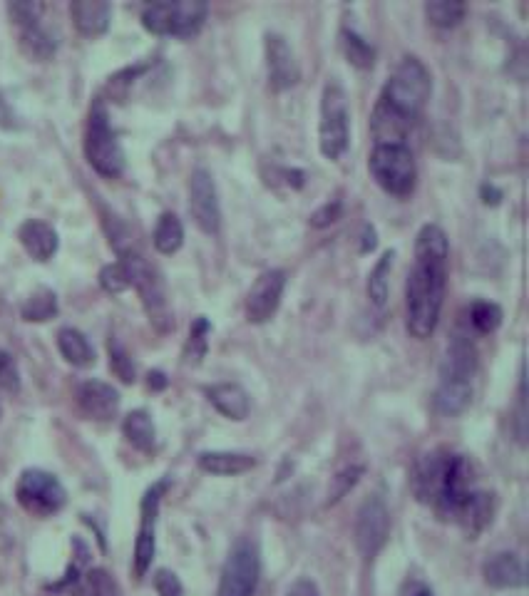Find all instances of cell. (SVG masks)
Here are the masks:
<instances>
[{"label": "cell", "instance_id": "6da1fadb", "mask_svg": "<svg viewBox=\"0 0 529 596\" xmlns=\"http://www.w3.org/2000/svg\"><path fill=\"white\" fill-rule=\"evenodd\" d=\"M450 244L438 224H425L415 236V264L405 284V323L410 336L430 338L440 323L448 286Z\"/></svg>", "mask_w": 529, "mask_h": 596}, {"label": "cell", "instance_id": "7a4b0ae2", "mask_svg": "<svg viewBox=\"0 0 529 596\" xmlns=\"http://www.w3.org/2000/svg\"><path fill=\"white\" fill-rule=\"evenodd\" d=\"M433 92L428 68L418 58H403L388 77L371 115L376 145H405L410 127L425 110Z\"/></svg>", "mask_w": 529, "mask_h": 596}, {"label": "cell", "instance_id": "3957f363", "mask_svg": "<svg viewBox=\"0 0 529 596\" xmlns=\"http://www.w3.org/2000/svg\"><path fill=\"white\" fill-rule=\"evenodd\" d=\"M413 490L420 502L435 507L440 517L455 520L462 507L475 495L472 487V467L462 455L453 452H430L415 470Z\"/></svg>", "mask_w": 529, "mask_h": 596}, {"label": "cell", "instance_id": "277c9868", "mask_svg": "<svg viewBox=\"0 0 529 596\" xmlns=\"http://www.w3.org/2000/svg\"><path fill=\"white\" fill-rule=\"evenodd\" d=\"M85 157L90 167L102 177H120L125 169V152H122L117 135L112 132L110 115H107L105 102L97 100L87 117L85 130Z\"/></svg>", "mask_w": 529, "mask_h": 596}, {"label": "cell", "instance_id": "5b68a950", "mask_svg": "<svg viewBox=\"0 0 529 596\" xmlns=\"http://www.w3.org/2000/svg\"><path fill=\"white\" fill-rule=\"evenodd\" d=\"M209 5L199 0H162L150 3L142 10V25L152 35H172V38H192L202 30Z\"/></svg>", "mask_w": 529, "mask_h": 596}, {"label": "cell", "instance_id": "8992f818", "mask_svg": "<svg viewBox=\"0 0 529 596\" xmlns=\"http://www.w3.org/2000/svg\"><path fill=\"white\" fill-rule=\"evenodd\" d=\"M368 169L378 187L393 197H408L418 182V164L408 145H376L368 157Z\"/></svg>", "mask_w": 529, "mask_h": 596}, {"label": "cell", "instance_id": "52a82bcc", "mask_svg": "<svg viewBox=\"0 0 529 596\" xmlns=\"http://www.w3.org/2000/svg\"><path fill=\"white\" fill-rule=\"evenodd\" d=\"M348 100L346 90L341 87V82L328 80L323 87L321 95V122H318V147L321 154L331 162H336L343 152L348 149Z\"/></svg>", "mask_w": 529, "mask_h": 596}, {"label": "cell", "instance_id": "ba28073f", "mask_svg": "<svg viewBox=\"0 0 529 596\" xmlns=\"http://www.w3.org/2000/svg\"><path fill=\"white\" fill-rule=\"evenodd\" d=\"M122 266L130 274V284L140 291L142 303H145L147 313H150V321L162 331H167L172 326V316H169V303H167V291H164L162 279L154 271V266L135 246H127V249L120 251Z\"/></svg>", "mask_w": 529, "mask_h": 596}, {"label": "cell", "instance_id": "9c48e42d", "mask_svg": "<svg viewBox=\"0 0 529 596\" xmlns=\"http://www.w3.org/2000/svg\"><path fill=\"white\" fill-rule=\"evenodd\" d=\"M20 507L33 517H53L68 502V492L55 475L45 470H25L15 487Z\"/></svg>", "mask_w": 529, "mask_h": 596}, {"label": "cell", "instance_id": "30bf717a", "mask_svg": "<svg viewBox=\"0 0 529 596\" xmlns=\"http://www.w3.org/2000/svg\"><path fill=\"white\" fill-rule=\"evenodd\" d=\"M259 552L251 542L241 539L229 552L227 564L222 569L217 596H254L259 584Z\"/></svg>", "mask_w": 529, "mask_h": 596}, {"label": "cell", "instance_id": "8fae6325", "mask_svg": "<svg viewBox=\"0 0 529 596\" xmlns=\"http://www.w3.org/2000/svg\"><path fill=\"white\" fill-rule=\"evenodd\" d=\"M189 214L194 224L209 236H217L222 229V207H219L217 184L207 169H194L189 179Z\"/></svg>", "mask_w": 529, "mask_h": 596}, {"label": "cell", "instance_id": "7c38bea8", "mask_svg": "<svg viewBox=\"0 0 529 596\" xmlns=\"http://www.w3.org/2000/svg\"><path fill=\"white\" fill-rule=\"evenodd\" d=\"M390 537V512L380 497L363 502L356 520V547L366 562L376 559Z\"/></svg>", "mask_w": 529, "mask_h": 596}, {"label": "cell", "instance_id": "4fadbf2b", "mask_svg": "<svg viewBox=\"0 0 529 596\" xmlns=\"http://www.w3.org/2000/svg\"><path fill=\"white\" fill-rule=\"evenodd\" d=\"M266 53V75H269V87L276 92L291 90L301 80V65L296 60V53L286 43L284 35L269 33L264 43Z\"/></svg>", "mask_w": 529, "mask_h": 596}, {"label": "cell", "instance_id": "5bb4252c", "mask_svg": "<svg viewBox=\"0 0 529 596\" xmlns=\"http://www.w3.org/2000/svg\"><path fill=\"white\" fill-rule=\"evenodd\" d=\"M286 291V274L281 269L264 271L246 296V318L251 323H266L276 316Z\"/></svg>", "mask_w": 529, "mask_h": 596}, {"label": "cell", "instance_id": "9a60e30c", "mask_svg": "<svg viewBox=\"0 0 529 596\" xmlns=\"http://www.w3.org/2000/svg\"><path fill=\"white\" fill-rule=\"evenodd\" d=\"M164 482L154 485L152 490H147L145 500H142V524L140 532H137V542H135V572L137 577H145L152 567L154 559V527H157V512H159V502H162V492H164Z\"/></svg>", "mask_w": 529, "mask_h": 596}, {"label": "cell", "instance_id": "2e32d148", "mask_svg": "<svg viewBox=\"0 0 529 596\" xmlns=\"http://www.w3.org/2000/svg\"><path fill=\"white\" fill-rule=\"evenodd\" d=\"M77 405L87 418L107 423L120 410V393L102 380H85L77 388Z\"/></svg>", "mask_w": 529, "mask_h": 596}, {"label": "cell", "instance_id": "e0dca14e", "mask_svg": "<svg viewBox=\"0 0 529 596\" xmlns=\"http://www.w3.org/2000/svg\"><path fill=\"white\" fill-rule=\"evenodd\" d=\"M482 577L495 589H520L527 582V569L515 552H497L482 564Z\"/></svg>", "mask_w": 529, "mask_h": 596}, {"label": "cell", "instance_id": "ac0fdd59", "mask_svg": "<svg viewBox=\"0 0 529 596\" xmlns=\"http://www.w3.org/2000/svg\"><path fill=\"white\" fill-rule=\"evenodd\" d=\"M70 15H73L77 33L85 35V38H100L110 28L112 8L105 0H75L70 5Z\"/></svg>", "mask_w": 529, "mask_h": 596}, {"label": "cell", "instance_id": "d6986e66", "mask_svg": "<svg viewBox=\"0 0 529 596\" xmlns=\"http://www.w3.org/2000/svg\"><path fill=\"white\" fill-rule=\"evenodd\" d=\"M18 239L23 249L33 256L35 261H50L58 251V231L40 219H28L18 229Z\"/></svg>", "mask_w": 529, "mask_h": 596}, {"label": "cell", "instance_id": "ffe728a7", "mask_svg": "<svg viewBox=\"0 0 529 596\" xmlns=\"http://www.w3.org/2000/svg\"><path fill=\"white\" fill-rule=\"evenodd\" d=\"M477 373V348L465 336H457L448 348V356L443 361L440 378L445 380H465L472 383Z\"/></svg>", "mask_w": 529, "mask_h": 596}, {"label": "cell", "instance_id": "44dd1931", "mask_svg": "<svg viewBox=\"0 0 529 596\" xmlns=\"http://www.w3.org/2000/svg\"><path fill=\"white\" fill-rule=\"evenodd\" d=\"M207 398L224 418L246 420L249 418V393L239 383H217L207 388Z\"/></svg>", "mask_w": 529, "mask_h": 596}, {"label": "cell", "instance_id": "7402d4cb", "mask_svg": "<svg viewBox=\"0 0 529 596\" xmlns=\"http://www.w3.org/2000/svg\"><path fill=\"white\" fill-rule=\"evenodd\" d=\"M472 403V383L465 380H445L440 378L438 388H435L433 405L440 415L445 418H455L462 415Z\"/></svg>", "mask_w": 529, "mask_h": 596}, {"label": "cell", "instance_id": "603a6c76", "mask_svg": "<svg viewBox=\"0 0 529 596\" xmlns=\"http://www.w3.org/2000/svg\"><path fill=\"white\" fill-rule=\"evenodd\" d=\"M199 467H202L204 472H209V475L236 477L254 470L256 457L246 455V452H224V450L202 452V455H199Z\"/></svg>", "mask_w": 529, "mask_h": 596}, {"label": "cell", "instance_id": "cb8c5ba5", "mask_svg": "<svg viewBox=\"0 0 529 596\" xmlns=\"http://www.w3.org/2000/svg\"><path fill=\"white\" fill-rule=\"evenodd\" d=\"M492 515H495V500H492V495H487V492L477 490L475 495L470 497V502L462 507L457 524L470 534V539H475L477 534L492 522Z\"/></svg>", "mask_w": 529, "mask_h": 596}, {"label": "cell", "instance_id": "d4e9b609", "mask_svg": "<svg viewBox=\"0 0 529 596\" xmlns=\"http://www.w3.org/2000/svg\"><path fill=\"white\" fill-rule=\"evenodd\" d=\"M58 348L70 366L90 368L92 363H95V351H92L90 341H87L85 333H80L77 328H60Z\"/></svg>", "mask_w": 529, "mask_h": 596}, {"label": "cell", "instance_id": "484cf974", "mask_svg": "<svg viewBox=\"0 0 529 596\" xmlns=\"http://www.w3.org/2000/svg\"><path fill=\"white\" fill-rule=\"evenodd\" d=\"M152 241H154V249H157L159 254H164V256L177 254V251L182 249V244H184V226H182V222H179L177 214L164 212L162 217L157 219V226H154Z\"/></svg>", "mask_w": 529, "mask_h": 596}, {"label": "cell", "instance_id": "4316f807", "mask_svg": "<svg viewBox=\"0 0 529 596\" xmlns=\"http://www.w3.org/2000/svg\"><path fill=\"white\" fill-rule=\"evenodd\" d=\"M20 50L28 55L30 60H38V63H45L55 55L58 50V43H55L53 35L43 28V25H30V28L20 30Z\"/></svg>", "mask_w": 529, "mask_h": 596}, {"label": "cell", "instance_id": "83f0119b", "mask_svg": "<svg viewBox=\"0 0 529 596\" xmlns=\"http://www.w3.org/2000/svg\"><path fill=\"white\" fill-rule=\"evenodd\" d=\"M122 433H125V438L142 452H150L154 447V440H157L154 423L147 410H132L125 418V423H122Z\"/></svg>", "mask_w": 529, "mask_h": 596}, {"label": "cell", "instance_id": "f1b7e54d", "mask_svg": "<svg viewBox=\"0 0 529 596\" xmlns=\"http://www.w3.org/2000/svg\"><path fill=\"white\" fill-rule=\"evenodd\" d=\"M390 271H393V251H385L378 259V264L373 266V271L368 274V298L373 306L383 308L388 303L390 296Z\"/></svg>", "mask_w": 529, "mask_h": 596}, {"label": "cell", "instance_id": "f546056e", "mask_svg": "<svg viewBox=\"0 0 529 596\" xmlns=\"http://www.w3.org/2000/svg\"><path fill=\"white\" fill-rule=\"evenodd\" d=\"M343 53H346V60L358 70H368L376 63V48L368 43L363 35H358L356 30H343L341 35Z\"/></svg>", "mask_w": 529, "mask_h": 596}, {"label": "cell", "instance_id": "4dcf8cb0", "mask_svg": "<svg viewBox=\"0 0 529 596\" xmlns=\"http://www.w3.org/2000/svg\"><path fill=\"white\" fill-rule=\"evenodd\" d=\"M465 10V5L457 3V0H430V3H425V18H428V23L435 25V28L450 30L462 23Z\"/></svg>", "mask_w": 529, "mask_h": 596}, {"label": "cell", "instance_id": "1f68e13d", "mask_svg": "<svg viewBox=\"0 0 529 596\" xmlns=\"http://www.w3.org/2000/svg\"><path fill=\"white\" fill-rule=\"evenodd\" d=\"M23 318L25 321L33 323H43L50 321V318L58 313V298L50 289H38L28 296V301L23 303Z\"/></svg>", "mask_w": 529, "mask_h": 596}, {"label": "cell", "instance_id": "d6a6232c", "mask_svg": "<svg viewBox=\"0 0 529 596\" xmlns=\"http://www.w3.org/2000/svg\"><path fill=\"white\" fill-rule=\"evenodd\" d=\"M363 467L361 465H351L346 467V470L336 472V475L331 477V485H328V495H326V507H333L338 505V502L343 500V497L348 495V492L353 490V487L361 482L363 477Z\"/></svg>", "mask_w": 529, "mask_h": 596}, {"label": "cell", "instance_id": "836d02e7", "mask_svg": "<svg viewBox=\"0 0 529 596\" xmlns=\"http://www.w3.org/2000/svg\"><path fill=\"white\" fill-rule=\"evenodd\" d=\"M502 323V308L492 301H475L470 308V326L477 333L497 331Z\"/></svg>", "mask_w": 529, "mask_h": 596}, {"label": "cell", "instance_id": "e575fe53", "mask_svg": "<svg viewBox=\"0 0 529 596\" xmlns=\"http://www.w3.org/2000/svg\"><path fill=\"white\" fill-rule=\"evenodd\" d=\"M82 592L85 596H122L115 579L105 569H92L82 577Z\"/></svg>", "mask_w": 529, "mask_h": 596}, {"label": "cell", "instance_id": "d590c367", "mask_svg": "<svg viewBox=\"0 0 529 596\" xmlns=\"http://www.w3.org/2000/svg\"><path fill=\"white\" fill-rule=\"evenodd\" d=\"M100 286L107 291V294H122V291L130 289V274L122 266V261L117 264H107L105 269L100 271Z\"/></svg>", "mask_w": 529, "mask_h": 596}, {"label": "cell", "instance_id": "8d00e7d4", "mask_svg": "<svg viewBox=\"0 0 529 596\" xmlns=\"http://www.w3.org/2000/svg\"><path fill=\"white\" fill-rule=\"evenodd\" d=\"M43 10H45L43 3H30V0L28 3H25V0H18V3L8 5L10 20H13L20 30L30 28V25H38Z\"/></svg>", "mask_w": 529, "mask_h": 596}, {"label": "cell", "instance_id": "74e56055", "mask_svg": "<svg viewBox=\"0 0 529 596\" xmlns=\"http://www.w3.org/2000/svg\"><path fill=\"white\" fill-rule=\"evenodd\" d=\"M207 333H209V323L204 321V318H197V323L192 326V333H189V343H187V361L189 363L202 361L204 351H207Z\"/></svg>", "mask_w": 529, "mask_h": 596}, {"label": "cell", "instance_id": "f35d334b", "mask_svg": "<svg viewBox=\"0 0 529 596\" xmlns=\"http://www.w3.org/2000/svg\"><path fill=\"white\" fill-rule=\"evenodd\" d=\"M110 368L117 373V378L122 383H132L135 380V366H132L130 356H127V351L117 341H110Z\"/></svg>", "mask_w": 529, "mask_h": 596}, {"label": "cell", "instance_id": "ab89813d", "mask_svg": "<svg viewBox=\"0 0 529 596\" xmlns=\"http://www.w3.org/2000/svg\"><path fill=\"white\" fill-rule=\"evenodd\" d=\"M20 388V373L13 358L5 351H0V390L5 393H15Z\"/></svg>", "mask_w": 529, "mask_h": 596}, {"label": "cell", "instance_id": "60d3db41", "mask_svg": "<svg viewBox=\"0 0 529 596\" xmlns=\"http://www.w3.org/2000/svg\"><path fill=\"white\" fill-rule=\"evenodd\" d=\"M154 589H157L159 596H182V584H179V579L174 577L169 569H159L157 574H154Z\"/></svg>", "mask_w": 529, "mask_h": 596}, {"label": "cell", "instance_id": "b9f144b4", "mask_svg": "<svg viewBox=\"0 0 529 596\" xmlns=\"http://www.w3.org/2000/svg\"><path fill=\"white\" fill-rule=\"evenodd\" d=\"M341 219V202H328L323 204L321 209H316V212L311 214V226H316V229H323V226H331L333 222H338Z\"/></svg>", "mask_w": 529, "mask_h": 596}, {"label": "cell", "instance_id": "7bdbcfd3", "mask_svg": "<svg viewBox=\"0 0 529 596\" xmlns=\"http://www.w3.org/2000/svg\"><path fill=\"white\" fill-rule=\"evenodd\" d=\"M286 596H321V592H318V584L313 579H296Z\"/></svg>", "mask_w": 529, "mask_h": 596}, {"label": "cell", "instance_id": "ee69618b", "mask_svg": "<svg viewBox=\"0 0 529 596\" xmlns=\"http://www.w3.org/2000/svg\"><path fill=\"white\" fill-rule=\"evenodd\" d=\"M0 127L3 130H15L18 127V117H15L13 107L8 105V100L3 95H0Z\"/></svg>", "mask_w": 529, "mask_h": 596}, {"label": "cell", "instance_id": "f6af8a7d", "mask_svg": "<svg viewBox=\"0 0 529 596\" xmlns=\"http://www.w3.org/2000/svg\"><path fill=\"white\" fill-rule=\"evenodd\" d=\"M376 229H373V226H366V229H363V246H361V251L363 254H368V251H373L376 249Z\"/></svg>", "mask_w": 529, "mask_h": 596}, {"label": "cell", "instance_id": "bcb514c9", "mask_svg": "<svg viewBox=\"0 0 529 596\" xmlns=\"http://www.w3.org/2000/svg\"><path fill=\"white\" fill-rule=\"evenodd\" d=\"M403 596H433V589L425 587L423 582H413L408 584V589H405Z\"/></svg>", "mask_w": 529, "mask_h": 596}, {"label": "cell", "instance_id": "7dc6e473", "mask_svg": "<svg viewBox=\"0 0 529 596\" xmlns=\"http://www.w3.org/2000/svg\"><path fill=\"white\" fill-rule=\"evenodd\" d=\"M150 385H157V388H164V375L162 373H150Z\"/></svg>", "mask_w": 529, "mask_h": 596}]
</instances>
